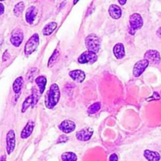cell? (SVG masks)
Instances as JSON below:
<instances>
[{"mask_svg": "<svg viewBox=\"0 0 161 161\" xmlns=\"http://www.w3.org/2000/svg\"><path fill=\"white\" fill-rule=\"evenodd\" d=\"M7 160V156H3L0 157V161H6Z\"/></svg>", "mask_w": 161, "mask_h": 161, "instance_id": "cell-33", "label": "cell"}, {"mask_svg": "<svg viewBox=\"0 0 161 161\" xmlns=\"http://www.w3.org/2000/svg\"><path fill=\"white\" fill-rule=\"evenodd\" d=\"M118 160H119V157H118V156L115 154V153H113V154H111V156H110L109 161H118Z\"/></svg>", "mask_w": 161, "mask_h": 161, "instance_id": "cell-29", "label": "cell"}, {"mask_svg": "<svg viewBox=\"0 0 161 161\" xmlns=\"http://www.w3.org/2000/svg\"><path fill=\"white\" fill-rule=\"evenodd\" d=\"M34 122L33 121H29L27 123V124L25 125L23 130H21V137L22 139H26L32 134V131L34 129Z\"/></svg>", "mask_w": 161, "mask_h": 161, "instance_id": "cell-16", "label": "cell"}, {"mask_svg": "<svg viewBox=\"0 0 161 161\" xmlns=\"http://www.w3.org/2000/svg\"><path fill=\"white\" fill-rule=\"evenodd\" d=\"M85 44H86V48L89 52H94L96 54L100 52V40L96 34L91 33L88 35L85 40Z\"/></svg>", "mask_w": 161, "mask_h": 161, "instance_id": "cell-2", "label": "cell"}, {"mask_svg": "<svg viewBox=\"0 0 161 161\" xmlns=\"http://www.w3.org/2000/svg\"><path fill=\"white\" fill-rule=\"evenodd\" d=\"M25 9V3L24 2H19L15 5L14 8V14L16 17L21 16V14L23 13Z\"/></svg>", "mask_w": 161, "mask_h": 161, "instance_id": "cell-23", "label": "cell"}, {"mask_svg": "<svg viewBox=\"0 0 161 161\" xmlns=\"http://www.w3.org/2000/svg\"><path fill=\"white\" fill-rule=\"evenodd\" d=\"M113 53H114L115 58L118 59H122V58H124V56L126 55L124 45L121 43L116 44L113 47Z\"/></svg>", "mask_w": 161, "mask_h": 161, "instance_id": "cell-15", "label": "cell"}, {"mask_svg": "<svg viewBox=\"0 0 161 161\" xmlns=\"http://www.w3.org/2000/svg\"><path fill=\"white\" fill-rule=\"evenodd\" d=\"M100 109V103L97 102V103H93V104L91 105V106L89 108V109H88V111H89V114H95V113H97Z\"/></svg>", "mask_w": 161, "mask_h": 161, "instance_id": "cell-25", "label": "cell"}, {"mask_svg": "<svg viewBox=\"0 0 161 161\" xmlns=\"http://www.w3.org/2000/svg\"><path fill=\"white\" fill-rule=\"evenodd\" d=\"M69 75L74 81L78 83L83 82L86 79V74L83 70L80 69H74L69 73Z\"/></svg>", "mask_w": 161, "mask_h": 161, "instance_id": "cell-13", "label": "cell"}, {"mask_svg": "<svg viewBox=\"0 0 161 161\" xmlns=\"http://www.w3.org/2000/svg\"><path fill=\"white\" fill-rule=\"evenodd\" d=\"M60 99V90L57 84H52L45 97V106L48 109L55 108Z\"/></svg>", "mask_w": 161, "mask_h": 161, "instance_id": "cell-1", "label": "cell"}, {"mask_svg": "<svg viewBox=\"0 0 161 161\" xmlns=\"http://www.w3.org/2000/svg\"><path fill=\"white\" fill-rule=\"evenodd\" d=\"M144 57L148 62H151L152 63H154V64H159L160 63V55H159V52H157L156 50L147 51Z\"/></svg>", "mask_w": 161, "mask_h": 161, "instance_id": "cell-12", "label": "cell"}, {"mask_svg": "<svg viewBox=\"0 0 161 161\" xmlns=\"http://www.w3.org/2000/svg\"><path fill=\"white\" fill-rule=\"evenodd\" d=\"M67 141H68V137L66 135H65V134H63V135L59 136L58 141H57V144L65 143V142H66Z\"/></svg>", "mask_w": 161, "mask_h": 161, "instance_id": "cell-26", "label": "cell"}, {"mask_svg": "<svg viewBox=\"0 0 161 161\" xmlns=\"http://www.w3.org/2000/svg\"><path fill=\"white\" fill-rule=\"evenodd\" d=\"M78 1H79V0H74V4L77 3L78 2Z\"/></svg>", "mask_w": 161, "mask_h": 161, "instance_id": "cell-34", "label": "cell"}, {"mask_svg": "<svg viewBox=\"0 0 161 161\" xmlns=\"http://www.w3.org/2000/svg\"><path fill=\"white\" fill-rule=\"evenodd\" d=\"M39 44H40V37H39L38 33H34L28 40L27 43L25 44V55H32L34 52L37 50Z\"/></svg>", "mask_w": 161, "mask_h": 161, "instance_id": "cell-3", "label": "cell"}, {"mask_svg": "<svg viewBox=\"0 0 161 161\" xmlns=\"http://www.w3.org/2000/svg\"><path fill=\"white\" fill-rule=\"evenodd\" d=\"M36 84L39 87V91H40V94L44 93V90H45L46 85H47V78L44 76H39L36 78L35 80Z\"/></svg>", "mask_w": 161, "mask_h": 161, "instance_id": "cell-19", "label": "cell"}, {"mask_svg": "<svg viewBox=\"0 0 161 161\" xmlns=\"http://www.w3.org/2000/svg\"><path fill=\"white\" fill-rule=\"evenodd\" d=\"M58 129L61 131H63L65 134H70L73 131L75 130L76 129V124L71 120H66L63 121L59 125H58Z\"/></svg>", "mask_w": 161, "mask_h": 161, "instance_id": "cell-11", "label": "cell"}, {"mask_svg": "<svg viewBox=\"0 0 161 161\" xmlns=\"http://www.w3.org/2000/svg\"><path fill=\"white\" fill-rule=\"evenodd\" d=\"M148 64H149V62L147 59H145V58L136 63L134 66V69H133V74L134 75V77H140L143 74L144 71L146 69V68L148 67Z\"/></svg>", "mask_w": 161, "mask_h": 161, "instance_id": "cell-8", "label": "cell"}, {"mask_svg": "<svg viewBox=\"0 0 161 161\" xmlns=\"http://www.w3.org/2000/svg\"><path fill=\"white\" fill-rule=\"evenodd\" d=\"M23 83H24V80H23L22 77H18L15 79V80L14 81L13 84V90L15 93H20V92H21V88H22Z\"/></svg>", "mask_w": 161, "mask_h": 161, "instance_id": "cell-21", "label": "cell"}, {"mask_svg": "<svg viewBox=\"0 0 161 161\" xmlns=\"http://www.w3.org/2000/svg\"><path fill=\"white\" fill-rule=\"evenodd\" d=\"M23 40H24V34L21 29H14L12 32L11 36H10V43L12 45L16 47H20L22 44Z\"/></svg>", "mask_w": 161, "mask_h": 161, "instance_id": "cell-7", "label": "cell"}, {"mask_svg": "<svg viewBox=\"0 0 161 161\" xmlns=\"http://www.w3.org/2000/svg\"><path fill=\"white\" fill-rule=\"evenodd\" d=\"M130 23V34L131 35H134L136 31L140 29L143 26V19H142V16L139 14L135 13L133 14L130 17L129 20Z\"/></svg>", "mask_w": 161, "mask_h": 161, "instance_id": "cell-4", "label": "cell"}, {"mask_svg": "<svg viewBox=\"0 0 161 161\" xmlns=\"http://www.w3.org/2000/svg\"><path fill=\"white\" fill-rule=\"evenodd\" d=\"M160 99V97H159V94L157 92H153V97H151L150 98H148L147 100H159Z\"/></svg>", "mask_w": 161, "mask_h": 161, "instance_id": "cell-27", "label": "cell"}, {"mask_svg": "<svg viewBox=\"0 0 161 161\" xmlns=\"http://www.w3.org/2000/svg\"><path fill=\"white\" fill-rule=\"evenodd\" d=\"M93 132V129L91 127L83 128L82 130L77 131L76 134V137L77 140L81 141V142H87V141L90 140Z\"/></svg>", "mask_w": 161, "mask_h": 161, "instance_id": "cell-9", "label": "cell"}, {"mask_svg": "<svg viewBox=\"0 0 161 161\" xmlns=\"http://www.w3.org/2000/svg\"><path fill=\"white\" fill-rule=\"evenodd\" d=\"M4 11H5V8H4L3 4L0 3V16L2 14H3Z\"/></svg>", "mask_w": 161, "mask_h": 161, "instance_id": "cell-30", "label": "cell"}, {"mask_svg": "<svg viewBox=\"0 0 161 161\" xmlns=\"http://www.w3.org/2000/svg\"><path fill=\"white\" fill-rule=\"evenodd\" d=\"M39 97H40V96L37 93V91L35 89H32V93L29 97H28L25 99V100L23 102L22 108H21V112H25L26 110L30 108V107H32V108L35 107V105L38 102Z\"/></svg>", "mask_w": 161, "mask_h": 161, "instance_id": "cell-5", "label": "cell"}, {"mask_svg": "<svg viewBox=\"0 0 161 161\" xmlns=\"http://www.w3.org/2000/svg\"><path fill=\"white\" fill-rule=\"evenodd\" d=\"M57 28V23L55 21H52V22H49L48 24L46 25L45 26L43 29V35L47 36L52 35V32L56 29Z\"/></svg>", "mask_w": 161, "mask_h": 161, "instance_id": "cell-20", "label": "cell"}, {"mask_svg": "<svg viewBox=\"0 0 161 161\" xmlns=\"http://www.w3.org/2000/svg\"><path fill=\"white\" fill-rule=\"evenodd\" d=\"M37 9L36 7L32 6V7H29L26 10L25 13V20L27 21L28 24L32 25L33 24L34 21L36 19V17L37 15Z\"/></svg>", "mask_w": 161, "mask_h": 161, "instance_id": "cell-14", "label": "cell"}, {"mask_svg": "<svg viewBox=\"0 0 161 161\" xmlns=\"http://www.w3.org/2000/svg\"><path fill=\"white\" fill-rule=\"evenodd\" d=\"M77 155L72 152H66L62 154V160L63 161H77Z\"/></svg>", "mask_w": 161, "mask_h": 161, "instance_id": "cell-22", "label": "cell"}, {"mask_svg": "<svg viewBox=\"0 0 161 161\" xmlns=\"http://www.w3.org/2000/svg\"><path fill=\"white\" fill-rule=\"evenodd\" d=\"M97 58L98 57H97V54L89 52V51H86L78 57L77 61L80 64H92L97 61Z\"/></svg>", "mask_w": 161, "mask_h": 161, "instance_id": "cell-6", "label": "cell"}, {"mask_svg": "<svg viewBox=\"0 0 161 161\" xmlns=\"http://www.w3.org/2000/svg\"><path fill=\"white\" fill-rule=\"evenodd\" d=\"M9 58H10V53L8 52V51H6L3 53V61H7L9 59Z\"/></svg>", "mask_w": 161, "mask_h": 161, "instance_id": "cell-28", "label": "cell"}, {"mask_svg": "<svg viewBox=\"0 0 161 161\" xmlns=\"http://www.w3.org/2000/svg\"><path fill=\"white\" fill-rule=\"evenodd\" d=\"M144 156L148 161H159L160 159V155L157 152L151 151V150L146 149L144 152Z\"/></svg>", "mask_w": 161, "mask_h": 161, "instance_id": "cell-18", "label": "cell"}, {"mask_svg": "<svg viewBox=\"0 0 161 161\" xmlns=\"http://www.w3.org/2000/svg\"><path fill=\"white\" fill-rule=\"evenodd\" d=\"M156 34H157L158 36H159L161 38V27L159 28L157 30V32H156Z\"/></svg>", "mask_w": 161, "mask_h": 161, "instance_id": "cell-32", "label": "cell"}, {"mask_svg": "<svg viewBox=\"0 0 161 161\" xmlns=\"http://www.w3.org/2000/svg\"><path fill=\"white\" fill-rule=\"evenodd\" d=\"M118 1H119V3L120 4V5L123 6L126 3V1H127V0H118Z\"/></svg>", "mask_w": 161, "mask_h": 161, "instance_id": "cell-31", "label": "cell"}, {"mask_svg": "<svg viewBox=\"0 0 161 161\" xmlns=\"http://www.w3.org/2000/svg\"><path fill=\"white\" fill-rule=\"evenodd\" d=\"M0 1H4V0H0Z\"/></svg>", "mask_w": 161, "mask_h": 161, "instance_id": "cell-35", "label": "cell"}, {"mask_svg": "<svg viewBox=\"0 0 161 161\" xmlns=\"http://www.w3.org/2000/svg\"><path fill=\"white\" fill-rule=\"evenodd\" d=\"M108 12H109L110 16L113 19H119L121 16H122V10H121V8L119 6L115 5V4H112V5L110 6Z\"/></svg>", "mask_w": 161, "mask_h": 161, "instance_id": "cell-17", "label": "cell"}, {"mask_svg": "<svg viewBox=\"0 0 161 161\" xmlns=\"http://www.w3.org/2000/svg\"><path fill=\"white\" fill-rule=\"evenodd\" d=\"M16 145V139H15V133L13 130L8 131L7 134V151L8 154H11L14 150Z\"/></svg>", "mask_w": 161, "mask_h": 161, "instance_id": "cell-10", "label": "cell"}, {"mask_svg": "<svg viewBox=\"0 0 161 161\" xmlns=\"http://www.w3.org/2000/svg\"><path fill=\"white\" fill-rule=\"evenodd\" d=\"M58 56H59V52H58V50H55V52H53V54L52 55V56L50 57V58H49L47 66H48V67H51V66H53V64L55 63V61L58 59Z\"/></svg>", "mask_w": 161, "mask_h": 161, "instance_id": "cell-24", "label": "cell"}]
</instances>
